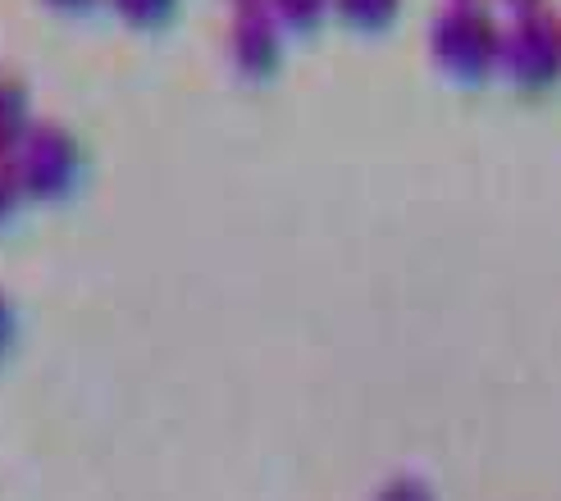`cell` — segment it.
Returning <instances> with one entry per match:
<instances>
[{"mask_svg":"<svg viewBox=\"0 0 561 501\" xmlns=\"http://www.w3.org/2000/svg\"><path fill=\"white\" fill-rule=\"evenodd\" d=\"M78 178V142L65 128H33L19 147V183L33 197H60Z\"/></svg>","mask_w":561,"mask_h":501,"instance_id":"obj_1","label":"cell"},{"mask_svg":"<svg viewBox=\"0 0 561 501\" xmlns=\"http://www.w3.org/2000/svg\"><path fill=\"white\" fill-rule=\"evenodd\" d=\"M119 5H124V14L128 19H160L164 10H170V0H119Z\"/></svg>","mask_w":561,"mask_h":501,"instance_id":"obj_7","label":"cell"},{"mask_svg":"<svg viewBox=\"0 0 561 501\" xmlns=\"http://www.w3.org/2000/svg\"><path fill=\"white\" fill-rule=\"evenodd\" d=\"M19 191H23V183H19V170H10V164L0 160V219H5V214L14 210Z\"/></svg>","mask_w":561,"mask_h":501,"instance_id":"obj_5","label":"cell"},{"mask_svg":"<svg viewBox=\"0 0 561 501\" xmlns=\"http://www.w3.org/2000/svg\"><path fill=\"white\" fill-rule=\"evenodd\" d=\"M347 19H360V23H379L388 10H398V0H343Z\"/></svg>","mask_w":561,"mask_h":501,"instance_id":"obj_4","label":"cell"},{"mask_svg":"<svg viewBox=\"0 0 561 501\" xmlns=\"http://www.w3.org/2000/svg\"><path fill=\"white\" fill-rule=\"evenodd\" d=\"M33 132L27 128V109H23V96L14 88H0V151L10 147H23V137Z\"/></svg>","mask_w":561,"mask_h":501,"instance_id":"obj_2","label":"cell"},{"mask_svg":"<svg viewBox=\"0 0 561 501\" xmlns=\"http://www.w3.org/2000/svg\"><path fill=\"white\" fill-rule=\"evenodd\" d=\"M10 328H14V315H10V305H5V296H0V347L10 342Z\"/></svg>","mask_w":561,"mask_h":501,"instance_id":"obj_8","label":"cell"},{"mask_svg":"<svg viewBox=\"0 0 561 501\" xmlns=\"http://www.w3.org/2000/svg\"><path fill=\"white\" fill-rule=\"evenodd\" d=\"M274 5L288 23H306V19H316L324 10V0H274Z\"/></svg>","mask_w":561,"mask_h":501,"instance_id":"obj_6","label":"cell"},{"mask_svg":"<svg viewBox=\"0 0 561 501\" xmlns=\"http://www.w3.org/2000/svg\"><path fill=\"white\" fill-rule=\"evenodd\" d=\"M242 33V27H238ZM251 33L256 37H238V65L242 69H251V73H270V65H274V37H270V27L265 23H251Z\"/></svg>","mask_w":561,"mask_h":501,"instance_id":"obj_3","label":"cell"}]
</instances>
